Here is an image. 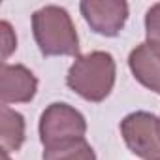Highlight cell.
<instances>
[{
  "label": "cell",
  "mask_w": 160,
  "mask_h": 160,
  "mask_svg": "<svg viewBox=\"0 0 160 160\" xmlns=\"http://www.w3.org/2000/svg\"><path fill=\"white\" fill-rule=\"evenodd\" d=\"M2 154H4V160H10V158H8V152H2Z\"/></svg>",
  "instance_id": "cell-12"
},
{
  "label": "cell",
  "mask_w": 160,
  "mask_h": 160,
  "mask_svg": "<svg viewBox=\"0 0 160 160\" xmlns=\"http://www.w3.org/2000/svg\"><path fill=\"white\" fill-rule=\"evenodd\" d=\"M32 30L43 57L79 55V38L70 13L60 6H45L34 12Z\"/></svg>",
  "instance_id": "cell-2"
},
{
  "label": "cell",
  "mask_w": 160,
  "mask_h": 160,
  "mask_svg": "<svg viewBox=\"0 0 160 160\" xmlns=\"http://www.w3.org/2000/svg\"><path fill=\"white\" fill-rule=\"evenodd\" d=\"M25 141V119L21 113L2 106L0 109V145L2 152L19 151Z\"/></svg>",
  "instance_id": "cell-8"
},
{
  "label": "cell",
  "mask_w": 160,
  "mask_h": 160,
  "mask_svg": "<svg viewBox=\"0 0 160 160\" xmlns=\"http://www.w3.org/2000/svg\"><path fill=\"white\" fill-rule=\"evenodd\" d=\"M79 10L94 32L109 38L117 36L128 19V4L122 0H85Z\"/></svg>",
  "instance_id": "cell-5"
},
{
  "label": "cell",
  "mask_w": 160,
  "mask_h": 160,
  "mask_svg": "<svg viewBox=\"0 0 160 160\" xmlns=\"http://www.w3.org/2000/svg\"><path fill=\"white\" fill-rule=\"evenodd\" d=\"M121 134L126 147L143 160H160V119L136 111L122 119Z\"/></svg>",
  "instance_id": "cell-3"
},
{
  "label": "cell",
  "mask_w": 160,
  "mask_h": 160,
  "mask_svg": "<svg viewBox=\"0 0 160 160\" xmlns=\"http://www.w3.org/2000/svg\"><path fill=\"white\" fill-rule=\"evenodd\" d=\"M38 89V79L34 73L21 66H10L2 64V73H0V100L2 106L15 104V102H30Z\"/></svg>",
  "instance_id": "cell-6"
},
{
  "label": "cell",
  "mask_w": 160,
  "mask_h": 160,
  "mask_svg": "<svg viewBox=\"0 0 160 160\" xmlns=\"http://www.w3.org/2000/svg\"><path fill=\"white\" fill-rule=\"evenodd\" d=\"M0 28H2V55H4V60L8 58V55L17 47V40H15V36H13V32H12V27H10V23L8 21H2L0 23Z\"/></svg>",
  "instance_id": "cell-11"
},
{
  "label": "cell",
  "mask_w": 160,
  "mask_h": 160,
  "mask_svg": "<svg viewBox=\"0 0 160 160\" xmlns=\"http://www.w3.org/2000/svg\"><path fill=\"white\" fill-rule=\"evenodd\" d=\"M145 34H147V43L160 47V2L147 10Z\"/></svg>",
  "instance_id": "cell-10"
},
{
  "label": "cell",
  "mask_w": 160,
  "mask_h": 160,
  "mask_svg": "<svg viewBox=\"0 0 160 160\" xmlns=\"http://www.w3.org/2000/svg\"><path fill=\"white\" fill-rule=\"evenodd\" d=\"M42 160H96V154L85 138H77L45 147Z\"/></svg>",
  "instance_id": "cell-9"
},
{
  "label": "cell",
  "mask_w": 160,
  "mask_h": 160,
  "mask_svg": "<svg viewBox=\"0 0 160 160\" xmlns=\"http://www.w3.org/2000/svg\"><path fill=\"white\" fill-rule=\"evenodd\" d=\"M128 66L138 81L160 94V47L139 43L128 57Z\"/></svg>",
  "instance_id": "cell-7"
},
{
  "label": "cell",
  "mask_w": 160,
  "mask_h": 160,
  "mask_svg": "<svg viewBox=\"0 0 160 160\" xmlns=\"http://www.w3.org/2000/svg\"><path fill=\"white\" fill-rule=\"evenodd\" d=\"M85 117L68 104H51L40 119V139L43 147H51L60 141L85 138Z\"/></svg>",
  "instance_id": "cell-4"
},
{
  "label": "cell",
  "mask_w": 160,
  "mask_h": 160,
  "mask_svg": "<svg viewBox=\"0 0 160 160\" xmlns=\"http://www.w3.org/2000/svg\"><path fill=\"white\" fill-rule=\"evenodd\" d=\"M66 85L89 102H102L115 85V60L106 51L77 57L66 75Z\"/></svg>",
  "instance_id": "cell-1"
}]
</instances>
